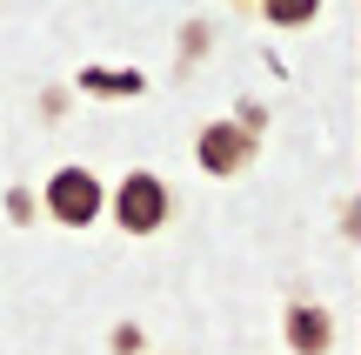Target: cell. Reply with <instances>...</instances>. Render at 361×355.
I'll use <instances>...</instances> for the list:
<instances>
[{"instance_id":"6","label":"cell","mask_w":361,"mask_h":355,"mask_svg":"<svg viewBox=\"0 0 361 355\" xmlns=\"http://www.w3.org/2000/svg\"><path fill=\"white\" fill-rule=\"evenodd\" d=\"M80 88H87V94H141L147 80H141V74H107V67H87Z\"/></svg>"},{"instance_id":"1","label":"cell","mask_w":361,"mask_h":355,"mask_svg":"<svg viewBox=\"0 0 361 355\" xmlns=\"http://www.w3.org/2000/svg\"><path fill=\"white\" fill-rule=\"evenodd\" d=\"M107 208V188L94 181V168H54L47 174V215L61 228H87Z\"/></svg>"},{"instance_id":"4","label":"cell","mask_w":361,"mask_h":355,"mask_svg":"<svg viewBox=\"0 0 361 355\" xmlns=\"http://www.w3.org/2000/svg\"><path fill=\"white\" fill-rule=\"evenodd\" d=\"M288 349H295V355H328V349H335V322H328V308H314V302L288 308Z\"/></svg>"},{"instance_id":"3","label":"cell","mask_w":361,"mask_h":355,"mask_svg":"<svg viewBox=\"0 0 361 355\" xmlns=\"http://www.w3.org/2000/svg\"><path fill=\"white\" fill-rule=\"evenodd\" d=\"M194 161H201L207 174H241L247 161H255V134H247L241 121H214V128L194 134Z\"/></svg>"},{"instance_id":"2","label":"cell","mask_w":361,"mask_h":355,"mask_svg":"<svg viewBox=\"0 0 361 355\" xmlns=\"http://www.w3.org/2000/svg\"><path fill=\"white\" fill-rule=\"evenodd\" d=\"M114 222L128 228V235H154L161 222H168V181L147 168H134L128 181L114 188Z\"/></svg>"},{"instance_id":"5","label":"cell","mask_w":361,"mask_h":355,"mask_svg":"<svg viewBox=\"0 0 361 355\" xmlns=\"http://www.w3.org/2000/svg\"><path fill=\"white\" fill-rule=\"evenodd\" d=\"M261 13H268L274 27H308L314 13H322V0H261Z\"/></svg>"}]
</instances>
